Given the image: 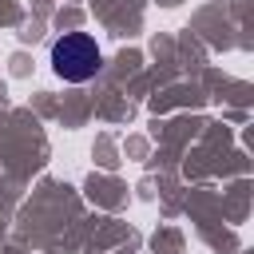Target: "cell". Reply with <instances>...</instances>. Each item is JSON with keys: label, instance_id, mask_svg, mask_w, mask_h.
<instances>
[{"label": "cell", "instance_id": "cell-1", "mask_svg": "<svg viewBox=\"0 0 254 254\" xmlns=\"http://www.w3.org/2000/svg\"><path fill=\"white\" fill-rule=\"evenodd\" d=\"M99 64H103L99 44L87 32H67L52 44V71L67 83H87L99 71Z\"/></svg>", "mask_w": 254, "mask_h": 254}]
</instances>
